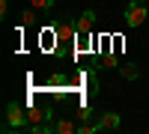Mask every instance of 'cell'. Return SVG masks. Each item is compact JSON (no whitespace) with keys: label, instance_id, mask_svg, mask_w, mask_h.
Segmentation results:
<instances>
[{"label":"cell","instance_id":"cell-1","mask_svg":"<svg viewBox=\"0 0 149 134\" xmlns=\"http://www.w3.org/2000/svg\"><path fill=\"white\" fill-rule=\"evenodd\" d=\"M54 113H51V107H30L27 110V131L30 134H48V131H54Z\"/></svg>","mask_w":149,"mask_h":134},{"label":"cell","instance_id":"cell-2","mask_svg":"<svg viewBox=\"0 0 149 134\" xmlns=\"http://www.w3.org/2000/svg\"><path fill=\"white\" fill-rule=\"evenodd\" d=\"M21 128H27V110H24L18 101H9V104H6L3 131H21Z\"/></svg>","mask_w":149,"mask_h":134},{"label":"cell","instance_id":"cell-3","mask_svg":"<svg viewBox=\"0 0 149 134\" xmlns=\"http://www.w3.org/2000/svg\"><path fill=\"white\" fill-rule=\"evenodd\" d=\"M149 21V9L143 6V0H131L128 9H125V27H140V24Z\"/></svg>","mask_w":149,"mask_h":134},{"label":"cell","instance_id":"cell-4","mask_svg":"<svg viewBox=\"0 0 149 134\" xmlns=\"http://www.w3.org/2000/svg\"><path fill=\"white\" fill-rule=\"evenodd\" d=\"M119 125H122V116L113 113V110H102L95 119V131H116Z\"/></svg>","mask_w":149,"mask_h":134},{"label":"cell","instance_id":"cell-5","mask_svg":"<svg viewBox=\"0 0 149 134\" xmlns=\"http://www.w3.org/2000/svg\"><path fill=\"white\" fill-rule=\"evenodd\" d=\"M93 27H95V12H93V9H86L84 15L78 18L74 30H78V36H90V33H93Z\"/></svg>","mask_w":149,"mask_h":134},{"label":"cell","instance_id":"cell-6","mask_svg":"<svg viewBox=\"0 0 149 134\" xmlns=\"http://www.w3.org/2000/svg\"><path fill=\"white\" fill-rule=\"evenodd\" d=\"M54 131H57V134H72V131H78V125L69 122V119H57V122H54Z\"/></svg>","mask_w":149,"mask_h":134},{"label":"cell","instance_id":"cell-7","mask_svg":"<svg viewBox=\"0 0 149 134\" xmlns=\"http://www.w3.org/2000/svg\"><path fill=\"white\" fill-rule=\"evenodd\" d=\"M122 78H125V81H137V78H140V72L134 69V66H122Z\"/></svg>","mask_w":149,"mask_h":134},{"label":"cell","instance_id":"cell-8","mask_svg":"<svg viewBox=\"0 0 149 134\" xmlns=\"http://www.w3.org/2000/svg\"><path fill=\"white\" fill-rule=\"evenodd\" d=\"M72 33H78V30H72L69 24H57V36H60V39H69Z\"/></svg>","mask_w":149,"mask_h":134},{"label":"cell","instance_id":"cell-9","mask_svg":"<svg viewBox=\"0 0 149 134\" xmlns=\"http://www.w3.org/2000/svg\"><path fill=\"white\" fill-rule=\"evenodd\" d=\"M30 3H33V9H51L57 0H30Z\"/></svg>","mask_w":149,"mask_h":134},{"label":"cell","instance_id":"cell-10","mask_svg":"<svg viewBox=\"0 0 149 134\" xmlns=\"http://www.w3.org/2000/svg\"><path fill=\"white\" fill-rule=\"evenodd\" d=\"M36 21V15H33V9H27V12H24V15H21V24H33Z\"/></svg>","mask_w":149,"mask_h":134},{"label":"cell","instance_id":"cell-11","mask_svg":"<svg viewBox=\"0 0 149 134\" xmlns=\"http://www.w3.org/2000/svg\"><path fill=\"white\" fill-rule=\"evenodd\" d=\"M0 15H3V18L9 15V0H0Z\"/></svg>","mask_w":149,"mask_h":134},{"label":"cell","instance_id":"cell-12","mask_svg":"<svg viewBox=\"0 0 149 134\" xmlns=\"http://www.w3.org/2000/svg\"><path fill=\"white\" fill-rule=\"evenodd\" d=\"M143 3H146V0H143Z\"/></svg>","mask_w":149,"mask_h":134}]
</instances>
